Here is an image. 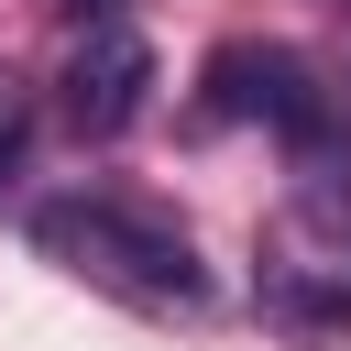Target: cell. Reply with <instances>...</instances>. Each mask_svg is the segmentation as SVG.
I'll list each match as a JSON object with an SVG mask.
<instances>
[{
  "label": "cell",
  "mask_w": 351,
  "mask_h": 351,
  "mask_svg": "<svg viewBox=\"0 0 351 351\" xmlns=\"http://www.w3.org/2000/svg\"><path fill=\"white\" fill-rule=\"evenodd\" d=\"M33 252L66 263L77 285L121 296V307H154V318L208 307V263H197L186 219L154 208V197H121V186H66V197H44V208H33Z\"/></svg>",
  "instance_id": "obj_1"
},
{
  "label": "cell",
  "mask_w": 351,
  "mask_h": 351,
  "mask_svg": "<svg viewBox=\"0 0 351 351\" xmlns=\"http://www.w3.org/2000/svg\"><path fill=\"white\" fill-rule=\"evenodd\" d=\"M208 121H274L285 143H318V132L340 121V99H329L318 66L285 55V44H219V55H208Z\"/></svg>",
  "instance_id": "obj_2"
},
{
  "label": "cell",
  "mask_w": 351,
  "mask_h": 351,
  "mask_svg": "<svg viewBox=\"0 0 351 351\" xmlns=\"http://www.w3.org/2000/svg\"><path fill=\"white\" fill-rule=\"evenodd\" d=\"M143 99H154V44H143L132 22H88L77 55H66V132L121 143V132L143 121Z\"/></svg>",
  "instance_id": "obj_3"
},
{
  "label": "cell",
  "mask_w": 351,
  "mask_h": 351,
  "mask_svg": "<svg viewBox=\"0 0 351 351\" xmlns=\"http://www.w3.org/2000/svg\"><path fill=\"white\" fill-rule=\"evenodd\" d=\"M22 154H33V88L0 66V186L22 176Z\"/></svg>",
  "instance_id": "obj_4"
},
{
  "label": "cell",
  "mask_w": 351,
  "mask_h": 351,
  "mask_svg": "<svg viewBox=\"0 0 351 351\" xmlns=\"http://www.w3.org/2000/svg\"><path fill=\"white\" fill-rule=\"evenodd\" d=\"M340 11H351V0H340Z\"/></svg>",
  "instance_id": "obj_5"
}]
</instances>
